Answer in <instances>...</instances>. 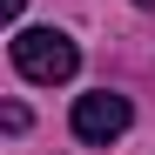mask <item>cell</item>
Listing matches in <instances>:
<instances>
[{
    "label": "cell",
    "instance_id": "1",
    "mask_svg": "<svg viewBox=\"0 0 155 155\" xmlns=\"http://www.w3.org/2000/svg\"><path fill=\"white\" fill-rule=\"evenodd\" d=\"M14 68L27 74V81L54 88V81H74V68H81V47H74L61 27H20V34H14Z\"/></svg>",
    "mask_w": 155,
    "mask_h": 155
},
{
    "label": "cell",
    "instance_id": "2",
    "mask_svg": "<svg viewBox=\"0 0 155 155\" xmlns=\"http://www.w3.org/2000/svg\"><path fill=\"white\" fill-rule=\"evenodd\" d=\"M128 121H135V108H128V94H108V88H94L74 101V135H81L88 148H108L115 135H128Z\"/></svg>",
    "mask_w": 155,
    "mask_h": 155
},
{
    "label": "cell",
    "instance_id": "3",
    "mask_svg": "<svg viewBox=\"0 0 155 155\" xmlns=\"http://www.w3.org/2000/svg\"><path fill=\"white\" fill-rule=\"evenodd\" d=\"M0 7H7V20H14V14H20V7H27V0H0Z\"/></svg>",
    "mask_w": 155,
    "mask_h": 155
}]
</instances>
